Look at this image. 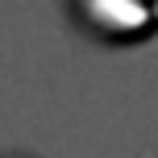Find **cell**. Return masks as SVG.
<instances>
[{
  "instance_id": "cell-1",
  "label": "cell",
  "mask_w": 158,
  "mask_h": 158,
  "mask_svg": "<svg viewBox=\"0 0 158 158\" xmlns=\"http://www.w3.org/2000/svg\"><path fill=\"white\" fill-rule=\"evenodd\" d=\"M0 158H33V154H21V150H17V154H0Z\"/></svg>"
}]
</instances>
